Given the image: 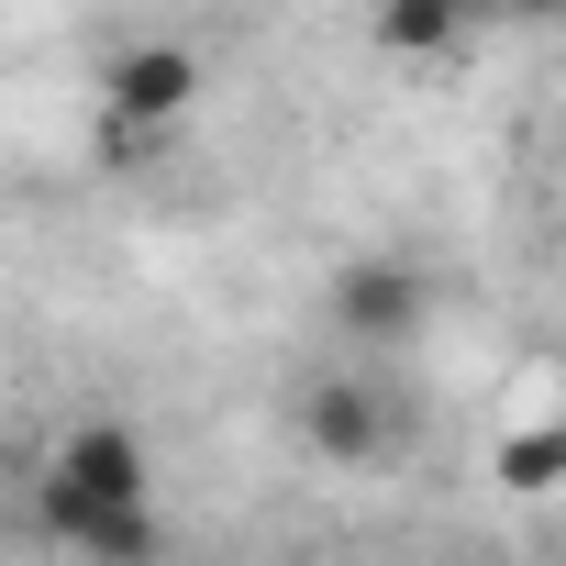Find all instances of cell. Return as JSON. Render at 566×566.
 I'll return each mask as SVG.
<instances>
[{
    "label": "cell",
    "instance_id": "6da1fadb",
    "mask_svg": "<svg viewBox=\"0 0 566 566\" xmlns=\"http://www.w3.org/2000/svg\"><path fill=\"white\" fill-rule=\"evenodd\" d=\"M34 511H45L56 544H78L101 566H145L156 555V489H145L134 433H112V422H90V433L56 444V467L34 478Z\"/></svg>",
    "mask_w": 566,
    "mask_h": 566
},
{
    "label": "cell",
    "instance_id": "3957f363",
    "mask_svg": "<svg viewBox=\"0 0 566 566\" xmlns=\"http://www.w3.org/2000/svg\"><path fill=\"white\" fill-rule=\"evenodd\" d=\"M411 312H422V290H411V266H345V277H334V323L356 334V356L400 345V334H411Z\"/></svg>",
    "mask_w": 566,
    "mask_h": 566
},
{
    "label": "cell",
    "instance_id": "277c9868",
    "mask_svg": "<svg viewBox=\"0 0 566 566\" xmlns=\"http://www.w3.org/2000/svg\"><path fill=\"white\" fill-rule=\"evenodd\" d=\"M178 101H189V56H178V45H134V56L112 67V112H123V123H167Z\"/></svg>",
    "mask_w": 566,
    "mask_h": 566
},
{
    "label": "cell",
    "instance_id": "7a4b0ae2",
    "mask_svg": "<svg viewBox=\"0 0 566 566\" xmlns=\"http://www.w3.org/2000/svg\"><path fill=\"white\" fill-rule=\"evenodd\" d=\"M301 433H312L323 455H345V467H356V455H389V433H400V422H389V400L345 367V378H323V389L301 400Z\"/></svg>",
    "mask_w": 566,
    "mask_h": 566
}]
</instances>
